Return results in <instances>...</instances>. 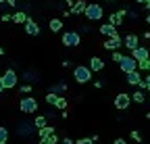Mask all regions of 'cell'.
Masks as SVG:
<instances>
[{
	"instance_id": "obj_1",
	"label": "cell",
	"mask_w": 150,
	"mask_h": 144,
	"mask_svg": "<svg viewBox=\"0 0 150 144\" xmlns=\"http://www.w3.org/2000/svg\"><path fill=\"white\" fill-rule=\"evenodd\" d=\"M73 77H75V82H77V84H88V82L92 79V71H90V67L79 65V67L73 69Z\"/></svg>"
},
{
	"instance_id": "obj_2",
	"label": "cell",
	"mask_w": 150,
	"mask_h": 144,
	"mask_svg": "<svg viewBox=\"0 0 150 144\" xmlns=\"http://www.w3.org/2000/svg\"><path fill=\"white\" fill-rule=\"evenodd\" d=\"M90 21H98V19H102V15H104V11H102V6L100 4H88L86 6V13H83Z\"/></svg>"
},
{
	"instance_id": "obj_3",
	"label": "cell",
	"mask_w": 150,
	"mask_h": 144,
	"mask_svg": "<svg viewBox=\"0 0 150 144\" xmlns=\"http://www.w3.org/2000/svg\"><path fill=\"white\" fill-rule=\"evenodd\" d=\"M19 109L23 113H35L38 111V100L31 98V96H25V98H21V102H19Z\"/></svg>"
},
{
	"instance_id": "obj_4",
	"label": "cell",
	"mask_w": 150,
	"mask_h": 144,
	"mask_svg": "<svg viewBox=\"0 0 150 144\" xmlns=\"http://www.w3.org/2000/svg\"><path fill=\"white\" fill-rule=\"evenodd\" d=\"M119 67H121L123 73L127 75V73H131V71H136V69H138V61H136L134 57H125V55H123V59H121Z\"/></svg>"
},
{
	"instance_id": "obj_5",
	"label": "cell",
	"mask_w": 150,
	"mask_h": 144,
	"mask_svg": "<svg viewBox=\"0 0 150 144\" xmlns=\"http://www.w3.org/2000/svg\"><path fill=\"white\" fill-rule=\"evenodd\" d=\"M17 73H15V69H6L4 71V75H2V86H4V90L6 88H15L17 86Z\"/></svg>"
},
{
	"instance_id": "obj_6",
	"label": "cell",
	"mask_w": 150,
	"mask_h": 144,
	"mask_svg": "<svg viewBox=\"0 0 150 144\" xmlns=\"http://www.w3.org/2000/svg\"><path fill=\"white\" fill-rule=\"evenodd\" d=\"M79 40H81V38H79L77 31H65V33H63V44H65V46H77Z\"/></svg>"
},
{
	"instance_id": "obj_7",
	"label": "cell",
	"mask_w": 150,
	"mask_h": 144,
	"mask_svg": "<svg viewBox=\"0 0 150 144\" xmlns=\"http://www.w3.org/2000/svg\"><path fill=\"white\" fill-rule=\"evenodd\" d=\"M129 102H131V96L129 94H117V98H115V106H117V109L119 111H127L129 109Z\"/></svg>"
},
{
	"instance_id": "obj_8",
	"label": "cell",
	"mask_w": 150,
	"mask_h": 144,
	"mask_svg": "<svg viewBox=\"0 0 150 144\" xmlns=\"http://www.w3.org/2000/svg\"><path fill=\"white\" fill-rule=\"evenodd\" d=\"M123 46H127L129 50H136L138 48V35L136 33H127L123 38Z\"/></svg>"
},
{
	"instance_id": "obj_9",
	"label": "cell",
	"mask_w": 150,
	"mask_h": 144,
	"mask_svg": "<svg viewBox=\"0 0 150 144\" xmlns=\"http://www.w3.org/2000/svg\"><path fill=\"white\" fill-rule=\"evenodd\" d=\"M100 33L106 35V38H117V35H119V33H117V27L110 25V23H104V25L100 27Z\"/></svg>"
},
{
	"instance_id": "obj_10",
	"label": "cell",
	"mask_w": 150,
	"mask_h": 144,
	"mask_svg": "<svg viewBox=\"0 0 150 144\" xmlns=\"http://www.w3.org/2000/svg\"><path fill=\"white\" fill-rule=\"evenodd\" d=\"M131 57H134L138 63H140V61H146V59H150V57H148V50H146L144 46H138L136 50H131Z\"/></svg>"
},
{
	"instance_id": "obj_11",
	"label": "cell",
	"mask_w": 150,
	"mask_h": 144,
	"mask_svg": "<svg viewBox=\"0 0 150 144\" xmlns=\"http://www.w3.org/2000/svg\"><path fill=\"white\" fill-rule=\"evenodd\" d=\"M119 46H123V40L119 38V35H117V38H108V40L104 42V48L110 50V52H112V50H117Z\"/></svg>"
},
{
	"instance_id": "obj_12",
	"label": "cell",
	"mask_w": 150,
	"mask_h": 144,
	"mask_svg": "<svg viewBox=\"0 0 150 144\" xmlns=\"http://www.w3.org/2000/svg\"><path fill=\"white\" fill-rule=\"evenodd\" d=\"M23 27H25V31H27L29 35H38V33H40V27H38V23H35L33 19H27V21L23 23Z\"/></svg>"
},
{
	"instance_id": "obj_13",
	"label": "cell",
	"mask_w": 150,
	"mask_h": 144,
	"mask_svg": "<svg viewBox=\"0 0 150 144\" xmlns=\"http://www.w3.org/2000/svg\"><path fill=\"white\" fill-rule=\"evenodd\" d=\"M88 67H90V71H102V69H104V61H102L100 57H92Z\"/></svg>"
},
{
	"instance_id": "obj_14",
	"label": "cell",
	"mask_w": 150,
	"mask_h": 144,
	"mask_svg": "<svg viewBox=\"0 0 150 144\" xmlns=\"http://www.w3.org/2000/svg\"><path fill=\"white\" fill-rule=\"evenodd\" d=\"M86 0H77V2H73V6H71V13L73 15H81V13H86Z\"/></svg>"
},
{
	"instance_id": "obj_15",
	"label": "cell",
	"mask_w": 150,
	"mask_h": 144,
	"mask_svg": "<svg viewBox=\"0 0 150 144\" xmlns=\"http://www.w3.org/2000/svg\"><path fill=\"white\" fill-rule=\"evenodd\" d=\"M127 82H129L131 86H138V84L142 82V75H140V71L136 69V71H131V73H127Z\"/></svg>"
},
{
	"instance_id": "obj_16",
	"label": "cell",
	"mask_w": 150,
	"mask_h": 144,
	"mask_svg": "<svg viewBox=\"0 0 150 144\" xmlns=\"http://www.w3.org/2000/svg\"><path fill=\"white\" fill-rule=\"evenodd\" d=\"M27 19H29V17H27V13H25V11H17V13L13 15V21H15V23H21V25H23Z\"/></svg>"
},
{
	"instance_id": "obj_17",
	"label": "cell",
	"mask_w": 150,
	"mask_h": 144,
	"mask_svg": "<svg viewBox=\"0 0 150 144\" xmlns=\"http://www.w3.org/2000/svg\"><path fill=\"white\" fill-rule=\"evenodd\" d=\"M61 29H63V21H61V19H50V31L59 33Z\"/></svg>"
},
{
	"instance_id": "obj_18",
	"label": "cell",
	"mask_w": 150,
	"mask_h": 144,
	"mask_svg": "<svg viewBox=\"0 0 150 144\" xmlns=\"http://www.w3.org/2000/svg\"><path fill=\"white\" fill-rule=\"evenodd\" d=\"M131 98H134V100H136L138 104H142V102L146 100V96H144V90H136V94L131 96Z\"/></svg>"
},
{
	"instance_id": "obj_19",
	"label": "cell",
	"mask_w": 150,
	"mask_h": 144,
	"mask_svg": "<svg viewBox=\"0 0 150 144\" xmlns=\"http://www.w3.org/2000/svg\"><path fill=\"white\" fill-rule=\"evenodd\" d=\"M33 125H35L38 130H42V128H46V117H44V115H40V117H35Z\"/></svg>"
},
{
	"instance_id": "obj_20",
	"label": "cell",
	"mask_w": 150,
	"mask_h": 144,
	"mask_svg": "<svg viewBox=\"0 0 150 144\" xmlns=\"http://www.w3.org/2000/svg\"><path fill=\"white\" fill-rule=\"evenodd\" d=\"M38 132H40V138H48V136H52V134H54V128H48V125H46V128L38 130Z\"/></svg>"
},
{
	"instance_id": "obj_21",
	"label": "cell",
	"mask_w": 150,
	"mask_h": 144,
	"mask_svg": "<svg viewBox=\"0 0 150 144\" xmlns=\"http://www.w3.org/2000/svg\"><path fill=\"white\" fill-rule=\"evenodd\" d=\"M54 106H56V109H61V111H65V109H67V100H65L63 96H59V98H56V104H54Z\"/></svg>"
},
{
	"instance_id": "obj_22",
	"label": "cell",
	"mask_w": 150,
	"mask_h": 144,
	"mask_svg": "<svg viewBox=\"0 0 150 144\" xmlns=\"http://www.w3.org/2000/svg\"><path fill=\"white\" fill-rule=\"evenodd\" d=\"M56 98H59V94H54V92H48L46 94V102L48 104H56Z\"/></svg>"
},
{
	"instance_id": "obj_23",
	"label": "cell",
	"mask_w": 150,
	"mask_h": 144,
	"mask_svg": "<svg viewBox=\"0 0 150 144\" xmlns=\"http://www.w3.org/2000/svg\"><path fill=\"white\" fill-rule=\"evenodd\" d=\"M6 140H8V132H6V128H0V144H6Z\"/></svg>"
},
{
	"instance_id": "obj_24",
	"label": "cell",
	"mask_w": 150,
	"mask_h": 144,
	"mask_svg": "<svg viewBox=\"0 0 150 144\" xmlns=\"http://www.w3.org/2000/svg\"><path fill=\"white\" fill-rule=\"evenodd\" d=\"M138 67H140V69H144V71H150V59L140 61V63H138Z\"/></svg>"
},
{
	"instance_id": "obj_25",
	"label": "cell",
	"mask_w": 150,
	"mask_h": 144,
	"mask_svg": "<svg viewBox=\"0 0 150 144\" xmlns=\"http://www.w3.org/2000/svg\"><path fill=\"white\" fill-rule=\"evenodd\" d=\"M121 59H123V55H121V52H117V50H112V61H117V63H121Z\"/></svg>"
},
{
	"instance_id": "obj_26",
	"label": "cell",
	"mask_w": 150,
	"mask_h": 144,
	"mask_svg": "<svg viewBox=\"0 0 150 144\" xmlns=\"http://www.w3.org/2000/svg\"><path fill=\"white\" fill-rule=\"evenodd\" d=\"M131 138H134L136 142H142V134H140V132H136V130L131 132Z\"/></svg>"
},
{
	"instance_id": "obj_27",
	"label": "cell",
	"mask_w": 150,
	"mask_h": 144,
	"mask_svg": "<svg viewBox=\"0 0 150 144\" xmlns=\"http://www.w3.org/2000/svg\"><path fill=\"white\" fill-rule=\"evenodd\" d=\"M75 144H94V140L92 138H81V140H77Z\"/></svg>"
},
{
	"instance_id": "obj_28",
	"label": "cell",
	"mask_w": 150,
	"mask_h": 144,
	"mask_svg": "<svg viewBox=\"0 0 150 144\" xmlns=\"http://www.w3.org/2000/svg\"><path fill=\"white\" fill-rule=\"evenodd\" d=\"M48 142H50V144H56V142H59V136H56V134L48 136Z\"/></svg>"
},
{
	"instance_id": "obj_29",
	"label": "cell",
	"mask_w": 150,
	"mask_h": 144,
	"mask_svg": "<svg viewBox=\"0 0 150 144\" xmlns=\"http://www.w3.org/2000/svg\"><path fill=\"white\" fill-rule=\"evenodd\" d=\"M21 92H23V94H27V92H31V86H29V84H25V86H21Z\"/></svg>"
},
{
	"instance_id": "obj_30",
	"label": "cell",
	"mask_w": 150,
	"mask_h": 144,
	"mask_svg": "<svg viewBox=\"0 0 150 144\" xmlns=\"http://www.w3.org/2000/svg\"><path fill=\"white\" fill-rule=\"evenodd\" d=\"M4 2H6V4H8V6H13V9H15V6H17V0H4Z\"/></svg>"
},
{
	"instance_id": "obj_31",
	"label": "cell",
	"mask_w": 150,
	"mask_h": 144,
	"mask_svg": "<svg viewBox=\"0 0 150 144\" xmlns=\"http://www.w3.org/2000/svg\"><path fill=\"white\" fill-rule=\"evenodd\" d=\"M138 88H140V90H146V88H148V86H146V82H144V79H142V82H140V84H138Z\"/></svg>"
},
{
	"instance_id": "obj_32",
	"label": "cell",
	"mask_w": 150,
	"mask_h": 144,
	"mask_svg": "<svg viewBox=\"0 0 150 144\" xmlns=\"http://www.w3.org/2000/svg\"><path fill=\"white\" fill-rule=\"evenodd\" d=\"M61 144H75V142H73L71 138H63V142H61Z\"/></svg>"
},
{
	"instance_id": "obj_33",
	"label": "cell",
	"mask_w": 150,
	"mask_h": 144,
	"mask_svg": "<svg viewBox=\"0 0 150 144\" xmlns=\"http://www.w3.org/2000/svg\"><path fill=\"white\" fill-rule=\"evenodd\" d=\"M11 19H13V17H11L8 13H4V15H2V21H11Z\"/></svg>"
},
{
	"instance_id": "obj_34",
	"label": "cell",
	"mask_w": 150,
	"mask_h": 144,
	"mask_svg": "<svg viewBox=\"0 0 150 144\" xmlns=\"http://www.w3.org/2000/svg\"><path fill=\"white\" fill-rule=\"evenodd\" d=\"M112 144H127V142H125L123 138H119V140H115V142H112Z\"/></svg>"
},
{
	"instance_id": "obj_35",
	"label": "cell",
	"mask_w": 150,
	"mask_h": 144,
	"mask_svg": "<svg viewBox=\"0 0 150 144\" xmlns=\"http://www.w3.org/2000/svg\"><path fill=\"white\" fill-rule=\"evenodd\" d=\"M144 82H146V86H148V88H150V71H148V77H146V79H144Z\"/></svg>"
},
{
	"instance_id": "obj_36",
	"label": "cell",
	"mask_w": 150,
	"mask_h": 144,
	"mask_svg": "<svg viewBox=\"0 0 150 144\" xmlns=\"http://www.w3.org/2000/svg\"><path fill=\"white\" fill-rule=\"evenodd\" d=\"M40 144H50V142H48V138H40Z\"/></svg>"
},
{
	"instance_id": "obj_37",
	"label": "cell",
	"mask_w": 150,
	"mask_h": 144,
	"mask_svg": "<svg viewBox=\"0 0 150 144\" xmlns=\"http://www.w3.org/2000/svg\"><path fill=\"white\" fill-rule=\"evenodd\" d=\"M2 90H4V86H2V77H0V92H2Z\"/></svg>"
},
{
	"instance_id": "obj_38",
	"label": "cell",
	"mask_w": 150,
	"mask_h": 144,
	"mask_svg": "<svg viewBox=\"0 0 150 144\" xmlns=\"http://www.w3.org/2000/svg\"><path fill=\"white\" fill-rule=\"evenodd\" d=\"M136 2H142V4H148V0H136Z\"/></svg>"
},
{
	"instance_id": "obj_39",
	"label": "cell",
	"mask_w": 150,
	"mask_h": 144,
	"mask_svg": "<svg viewBox=\"0 0 150 144\" xmlns=\"http://www.w3.org/2000/svg\"><path fill=\"white\" fill-rule=\"evenodd\" d=\"M67 2H69V4H71V6H73V2H75V0H67Z\"/></svg>"
},
{
	"instance_id": "obj_40",
	"label": "cell",
	"mask_w": 150,
	"mask_h": 144,
	"mask_svg": "<svg viewBox=\"0 0 150 144\" xmlns=\"http://www.w3.org/2000/svg\"><path fill=\"white\" fill-rule=\"evenodd\" d=\"M146 21H148V25H150V15H148V17H146Z\"/></svg>"
},
{
	"instance_id": "obj_41",
	"label": "cell",
	"mask_w": 150,
	"mask_h": 144,
	"mask_svg": "<svg viewBox=\"0 0 150 144\" xmlns=\"http://www.w3.org/2000/svg\"><path fill=\"white\" fill-rule=\"evenodd\" d=\"M0 55H4V50H2V48H0Z\"/></svg>"
},
{
	"instance_id": "obj_42",
	"label": "cell",
	"mask_w": 150,
	"mask_h": 144,
	"mask_svg": "<svg viewBox=\"0 0 150 144\" xmlns=\"http://www.w3.org/2000/svg\"><path fill=\"white\" fill-rule=\"evenodd\" d=\"M146 117H148V119H150V113H146Z\"/></svg>"
},
{
	"instance_id": "obj_43",
	"label": "cell",
	"mask_w": 150,
	"mask_h": 144,
	"mask_svg": "<svg viewBox=\"0 0 150 144\" xmlns=\"http://www.w3.org/2000/svg\"><path fill=\"white\" fill-rule=\"evenodd\" d=\"M106 2H115V0H106Z\"/></svg>"
},
{
	"instance_id": "obj_44",
	"label": "cell",
	"mask_w": 150,
	"mask_h": 144,
	"mask_svg": "<svg viewBox=\"0 0 150 144\" xmlns=\"http://www.w3.org/2000/svg\"><path fill=\"white\" fill-rule=\"evenodd\" d=\"M0 2H4V0H0Z\"/></svg>"
},
{
	"instance_id": "obj_45",
	"label": "cell",
	"mask_w": 150,
	"mask_h": 144,
	"mask_svg": "<svg viewBox=\"0 0 150 144\" xmlns=\"http://www.w3.org/2000/svg\"><path fill=\"white\" fill-rule=\"evenodd\" d=\"M148 4H150V0H148Z\"/></svg>"
},
{
	"instance_id": "obj_46",
	"label": "cell",
	"mask_w": 150,
	"mask_h": 144,
	"mask_svg": "<svg viewBox=\"0 0 150 144\" xmlns=\"http://www.w3.org/2000/svg\"><path fill=\"white\" fill-rule=\"evenodd\" d=\"M148 6H150V4H148Z\"/></svg>"
}]
</instances>
